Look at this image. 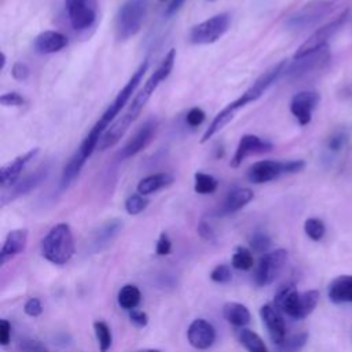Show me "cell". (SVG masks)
I'll use <instances>...</instances> for the list:
<instances>
[{"label": "cell", "mask_w": 352, "mask_h": 352, "mask_svg": "<svg viewBox=\"0 0 352 352\" xmlns=\"http://www.w3.org/2000/svg\"><path fill=\"white\" fill-rule=\"evenodd\" d=\"M148 67V60L144 59L140 66L133 72V74L131 76V78L128 80V82L122 87V89L117 94L116 99L110 103V106L107 107V110L102 114V117L98 120V122L94 125L95 129H98L100 133H104L107 126H110V122L116 118V116L120 114V111L124 109V106L128 103V100L131 99L132 94L135 92V89L138 88V85L140 84L146 70Z\"/></svg>", "instance_id": "cell-4"}, {"label": "cell", "mask_w": 352, "mask_h": 352, "mask_svg": "<svg viewBox=\"0 0 352 352\" xmlns=\"http://www.w3.org/2000/svg\"><path fill=\"white\" fill-rule=\"evenodd\" d=\"M253 191L250 188H235L231 192H228V195L224 199V204L221 206V213L228 214V213H234L239 209H242L245 205H248L252 199H253Z\"/></svg>", "instance_id": "cell-24"}, {"label": "cell", "mask_w": 352, "mask_h": 352, "mask_svg": "<svg viewBox=\"0 0 352 352\" xmlns=\"http://www.w3.org/2000/svg\"><path fill=\"white\" fill-rule=\"evenodd\" d=\"M238 340L248 352H268V348L261 337L250 329H241L238 333Z\"/></svg>", "instance_id": "cell-28"}, {"label": "cell", "mask_w": 352, "mask_h": 352, "mask_svg": "<svg viewBox=\"0 0 352 352\" xmlns=\"http://www.w3.org/2000/svg\"><path fill=\"white\" fill-rule=\"evenodd\" d=\"M158 128V120L157 118H148L144 121L138 131L133 133V136L126 142V144L120 151V158L126 160L138 153H140L143 148L147 147V144L153 140L155 132Z\"/></svg>", "instance_id": "cell-13"}, {"label": "cell", "mask_w": 352, "mask_h": 352, "mask_svg": "<svg viewBox=\"0 0 352 352\" xmlns=\"http://www.w3.org/2000/svg\"><path fill=\"white\" fill-rule=\"evenodd\" d=\"M0 103L6 107H21L26 103V99L18 92H7L0 96Z\"/></svg>", "instance_id": "cell-41"}, {"label": "cell", "mask_w": 352, "mask_h": 352, "mask_svg": "<svg viewBox=\"0 0 352 352\" xmlns=\"http://www.w3.org/2000/svg\"><path fill=\"white\" fill-rule=\"evenodd\" d=\"M232 278V272L227 264L216 265L210 272V279L216 283H227Z\"/></svg>", "instance_id": "cell-38"}, {"label": "cell", "mask_w": 352, "mask_h": 352, "mask_svg": "<svg viewBox=\"0 0 352 352\" xmlns=\"http://www.w3.org/2000/svg\"><path fill=\"white\" fill-rule=\"evenodd\" d=\"M148 205V199L144 198V195L142 194H132L126 198L125 201V210L129 214H139L142 213Z\"/></svg>", "instance_id": "cell-37"}, {"label": "cell", "mask_w": 352, "mask_h": 352, "mask_svg": "<svg viewBox=\"0 0 352 352\" xmlns=\"http://www.w3.org/2000/svg\"><path fill=\"white\" fill-rule=\"evenodd\" d=\"M348 142V135L342 131H337L336 133H333L329 140H327V147L330 151L333 153H338L340 150L344 148V146Z\"/></svg>", "instance_id": "cell-39"}, {"label": "cell", "mask_w": 352, "mask_h": 352, "mask_svg": "<svg viewBox=\"0 0 352 352\" xmlns=\"http://www.w3.org/2000/svg\"><path fill=\"white\" fill-rule=\"evenodd\" d=\"M183 3H184V0H169L168 6H166V8H165V15L169 16V15L175 14V12L182 7Z\"/></svg>", "instance_id": "cell-49"}, {"label": "cell", "mask_w": 352, "mask_h": 352, "mask_svg": "<svg viewBox=\"0 0 352 352\" xmlns=\"http://www.w3.org/2000/svg\"><path fill=\"white\" fill-rule=\"evenodd\" d=\"M94 330H95V336L99 344V348L102 352H107L111 346L113 342V337H111V330L107 326L106 322L103 320H96L94 323Z\"/></svg>", "instance_id": "cell-32"}, {"label": "cell", "mask_w": 352, "mask_h": 352, "mask_svg": "<svg viewBox=\"0 0 352 352\" xmlns=\"http://www.w3.org/2000/svg\"><path fill=\"white\" fill-rule=\"evenodd\" d=\"M287 260V252L285 249H275L264 253L254 271V283L257 286L271 285L283 270Z\"/></svg>", "instance_id": "cell-9"}, {"label": "cell", "mask_w": 352, "mask_h": 352, "mask_svg": "<svg viewBox=\"0 0 352 352\" xmlns=\"http://www.w3.org/2000/svg\"><path fill=\"white\" fill-rule=\"evenodd\" d=\"M198 234H199L201 238L205 239V241H214V239H216V235H214L213 228L210 227L209 223H206V221H204V220L198 224Z\"/></svg>", "instance_id": "cell-48"}, {"label": "cell", "mask_w": 352, "mask_h": 352, "mask_svg": "<svg viewBox=\"0 0 352 352\" xmlns=\"http://www.w3.org/2000/svg\"><path fill=\"white\" fill-rule=\"evenodd\" d=\"M282 175H286V161L263 160L254 162L248 170V179L254 184L272 182Z\"/></svg>", "instance_id": "cell-15"}, {"label": "cell", "mask_w": 352, "mask_h": 352, "mask_svg": "<svg viewBox=\"0 0 352 352\" xmlns=\"http://www.w3.org/2000/svg\"><path fill=\"white\" fill-rule=\"evenodd\" d=\"M219 182L212 175L197 172L194 175V191L198 194H213L217 190Z\"/></svg>", "instance_id": "cell-31"}, {"label": "cell", "mask_w": 352, "mask_h": 352, "mask_svg": "<svg viewBox=\"0 0 352 352\" xmlns=\"http://www.w3.org/2000/svg\"><path fill=\"white\" fill-rule=\"evenodd\" d=\"M29 74H30V69H29V66H28L26 63H23V62H16V63H14V66H12V69H11V76H12L16 81H25V80H28Z\"/></svg>", "instance_id": "cell-43"}, {"label": "cell", "mask_w": 352, "mask_h": 352, "mask_svg": "<svg viewBox=\"0 0 352 352\" xmlns=\"http://www.w3.org/2000/svg\"><path fill=\"white\" fill-rule=\"evenodd\" d=\"M320 96L315 91H301L290 100V111L300 125H308L312 120V111L316 109Z\"/></svg>", "instance_id": "cell-14"}, {"label": "cell", "mask_w": 352, "mask_h": 352, "mask_svg": "<svg viewBox=\"0 0 352 352\" xmlns=\"http://www.w3.org/2000/svg\"><path fill=\"white\" fill-rule=\"evenodd\" d=\"M304 231L312 241H320L326 232L324 224L318 217H309L304 223Z\"/></svg>", "instance_id": "cell-35"}, {"label": "cell", "mask_w": 352, "mask_h": 352, "mask_svg": "<svg viewBox=\"0 0 352 352\" xmlns=\"http://www.w3.org/2000/svg\"><path fill=\"white\" fill-rule=\"evenodd\" d=\"M172 249V242L168 236L166 232H162L157 241V246H155V252L158 256H166L170 253Z\"/></svg>", "instance_id": "cell-45"}, {"label": "cell", "mask_w": 352, "mask_h": 352, "mask_svg": "<svg viewBox=\"0 0 352 352\" xmlns=\"http://www.w3.org/2000/svg\"><path fill=\"white\" fill-rule=\"evenodd\" d=\"M173 182V177L169 173H154L150 175L144 179H142L138 183V192L142 195H148L153 194L164 187H166L168 184H170Z\"/></svg>", "instance_id": "cell-27"}, {"label": "cell", "mask_w": 352, "mask_h": 352, "mask_svg": "<svg viewBox=\"0 0 352 352\" xmlns=\"http://www.w3.org/2000/svg\"><path fill=\"white\" fill-rule=\"evenodd\" d=\"M319 297H320V294L315 289L300 293L290 318L297 319V320L307 318L316 308V305L319 302Z\"/></svg>", "instance_id": "cell-23"}, {"label": "cell", "mask_w": 352, "mask_h": 352, "mask_svg": "<svg viewBox=\"0 0 352 352\" xmlns=\"http://www.w3.org/2000/svg\"><path fill=\"white\" fill-rule=\"evenodd\" d=\"M349 15V10H344L338 16H336L333 21L327 22L326 25L320 26L319 29H316L294 52L293 59H298L302 58L311 52H315L323 47L327 45L329 38L344 25V22L346 21Z\"/></svg>", "instance_id": "cell-8"}, {"label": "cell", "mask_w": 352, "mask_h": 352, "mask_svg": "<svg viewBox=\"0 0 352 352\" xmlns=\"http://www.w3.org/2000/svg\"><path fill=\"white\" fill-rule=\"evenodd\" d=\"M188 342L197 349H208L216 341V330L212 323L205 319H195L187 330Z\"/></svg>", "instance_id": "cell-18"}, {"label": "cell", "mask_w": 352, "mask_h": 352, "mask_svg": "<svg viewBox=\"0 0 352 352\" xmlns=\"http://www.w3.org/2000/svg\"><path fill=\"white\" fill-rule=\"evenodd\" d=\"M327 296L334 304L352 302V275H340L334 278L327 287Z\"/></svg>", "instance_id": "cell-22"}, {"label": "cell", "mask_w": 352, "mask_h": 352, "mask_svg": "<svg viewBox=\"0 0 352 352\" xmlns=\"http://www.w3.org/2000/svg\"><path fill=\"white\" fill-rule=\"evenodd\" d=\"M329 59H330V51H329V47L326 45L302 58L293 59L292 65L287 69H285V74L292 80H298L312 72H316L324 67Z\"/></svg>", "instance_id": "cell-10"}, {"label": "cell", "mask_w": 352, "mask_h": 352, "mask_svg": "<svg viewBox=\"0 0 352 352\" xmlns=\"http://www.w3.org/2000/svg\"><path fill=\"white\" fill-rule=\"evenodd\" d=\"M231 264L234 268L236 270H242V271H248L253 267V256L252 252L248 248L243 246H238L232 254L231 258Z\"/></svg>", "instance_id": "cell-33"}, {"label": "cell", "mask_w": 352, "mask_h": 352, "mask_svg": "<svg viewBox=\"0 0 352 352\" xmlns=\"http://www.w3.org/2000/svg\"><path fill=\"white\" fill-rule=\"evenodd\" d=\"M285 69H286V60H280L276 65L271 66L239 98H236L234 102L228 103L223 110H220L217 116L212 120L206 131L204 132L201 138V143L208 142L213 135H216L220 129H223L234 118L235 113L241 107L246 106L250 102L257 100L279 78V76L285 73Z\"/></svg>", "instance_id": "cell-2"}, {"label": "cell", "mask_w": 352, "mask_h": 352, "mask_svg": "<svg viewBox=\"0 0 352 352\" xmlns=\"http://www.w3.org/2000/svg\"><path fill=\"white\" fill-rule=\"evenodd\" d=\"M205 121V111L201 107H192L186 116V122L190 126H198Z\"/></svg>", "instance_id": "cell-42"}, {"label": "cell", "mask_w": 352, "mask_h": 352, "mask_svg": "<svg viewBox=\"0 0 352 352\" xmlns=\"http://www.w3.org/2000/svg\"><path fill=\"white\" fill-rule=\"evenodd\" d=\"M38 153V147L30 148L29 151L18 155L16 158H14L11 162L1 166L0 169V184L3 188H7L10 186H12L14 183H16L19 180L21 173L23 172L25 166L37 155Z\"/></svg>", "instance_id": "cell-19"}, {"label": "cell", "mask_w": 352, "mask_h": 352, "mask_svg": "<svg viewBox=\"0 0 352 352\" xmlns=\"http://www.w3.org/2000/svg\"><path fill=\"white\" fill-rule=\"evenodd\" d=\"M129 319L138 327H144L148 323L147 314L144 311H140V309H136V308L129 311Z\"/></svg>", "instance_id": "cell-46"}, {"label": "cell", "mask_w": 352, "mask_h": 352, "mask_svg": "<svg viewBox=\"0 0 352 352\" xmlns=\"http://www.w3.org/2000/svg\"><path fill=\"white\" fill-rule=\"evenodd\" d=\"M333 10V3L329 0H312L302 6L298 11L290 15L286 21L287 29L302 30L316 25Z\"/></svg>", "instance_id": "cell-7"}, {"label": "cell", "mask_w": 352, "mask_h": 352, "mask_svg": "<svg viewBox=\"0 0 352 352\" xmlns=\"http://www.w3.org/2000/svg\"><path fill=\"white\" fill-rule=\"evenodd\" d=\"M175 59H176V50L172 48L164 56V59L161 60L158 67L153 72V74L147 78L143 88L135 95V98L129 103L125 113L117 121H114L109 126V129H106V132L103 133V136L99 142V148L100 150H106L109 147H113L121 140V138L125 135V132L129 129V126L139 117L140 111L143 110V107L146 106V103L148 102L151 95L155 92L158 85L169 77V74L173 69V65H175Z\"/></svg>", "instance_id": "cell-1"}, {"label": "cell", "mask_w": 352, "mask_h": 352, "mask_svg": "<svg viewBox=\"0 0 352 352\" xmlns=\"http://www.w3.org/2000/svg\"><path fill=\"white\" fill-rule=\"evenodd\" d=\"M21 352H50L47 345L34 338H25L19 344Z\"/></svg>", "instance_id": "cell-40"}, {"label": "cell", "mask_w": 352, "mask_h": 352, "mask_svg": "<svg viewBox=\"0 0 352 352\" xmlns=\"http://www.w3.org/2000/svg\"><path fill=\"white\" fill-rule=\"evenodd\" d=\"M231 16L227 12H221L210 16L209 19L192 26L188 34V40L192 44H212L216 43L230 28Z\"/></svg>", "instance_id": "cell-6"}, {"label": "cell", "mask_w": 352, "mask_h": 352, "mask_svg": "<svg viewBox=\"0 0 352 352\" xmlns=\"http://www.w3.org/2000/svg\"><path fill=\"white\" fill-rule=\"evenodd\" d=\"M307 341H308V333L302 331V333L293 334L289 338H285V341L280 345H278V348H279V352H300L305 346Z\"/></svg>", "instance_id": "cell-34"}, {"label": "cell", "mask_w": 352, "mask_h": 352, "mask_svg": "<svg viewBox=\"0 0 352 352\" xmlns=\"http://www.w3.org/2000/svg\"><path fill=\"white\" fill-rule=\"evenodd\" d=\"M11 338V323L7 319L0 320V344L8 345Z\"/></svg>", "instance_id": "cell-47"}, {"label": "cell", "mask_w": 352, "mask_h": 352, "mask_svg": "<svg viewBox=\"0 0 352 352\" xmlns=\"http://www.w3.org/2000/svg\"><path fill=\"white\" fill-rule=\"evenodd\" d=\"M88 158L80 150H77L70 157V160L67 161V164L65 165V168L62 170V176H60V187L62 188H67L77 179V176L80 175V170L84 166Z\"/></svg>", "instance_id": "cell-26"}, {"label": "cell", "mask_w": 352, "mask_h": 352, "mask_svg": "<svg viewBox=\"0 0 352 352\" xmlns=\"http://www.w3.org/2000/svg\"><path fill=\"white\" fill-rule=\"evenodd\" d=\"M136 352H161L160 349H154V348H144V349H139Z\"/></svg>", "instance_id": "cell-50"}, {"label": "cell", "mask_w": 352, "mask_h": 352, "mask_svg": "<svg viewBox=\"0 0 352 352\" xmlns=\"http://www.w3.org/2000/svg\"><path fill=\"white\" fill-rule=\"evenodd\" d=\"M74 253V239L69 224L59 223L54 226L41 241V254L50 263L66 264Z\"/></svg>", "instance_id": "cell-3"}, {"label": "cell", "mask_w": 352, "mask_h": 352, "mask_svg": "<svg viewBox=\"0 0 352 352\" xmlns=\"http://www.w3.org/2000/svg\"><path fill=\"white\" fill-rule=\"evenodd\" d=\"M272 150V143L258 138L257 135H252V133H246L241 138L236 150L234 153V157L230 162V165L232 168H238L243 160L252 154H263V153H268Z\"/></svg>", "instance_id": "cell-16"}, {"label": "cell", "mask_w": 352, "mask_h": 352, "mask_svg": "<svg viewBox=\"0 0 352 352\" xmlns=\"http://www.w3.org/2000/svg\"><path fill=\"white\" fill-rule=\"evenodd\" d=\"M249 245L256 253H267L271 246V238L264 231H256L249 239Z\"/></svg>", "instance_id": "cell-36"}, {"label": "cell", "mask_w": 352, "mask_h": 352, "mask_svg": "<svg viewBox=\"0 0 352 352\" xmlns=\"http://www.w3.org/2000/svg\"><path fill=\"white\" fill-rule=\"evenodd\" d=\"M121 227H122V223L118 219L106 221L95 234V239H94L95 245H98L100 248L102 245L109 243L118 234Z\"/></svg>", "instance_id": "cell-30"}, {"label": "cell", "mask_w": 352, "mask_h": 352, "mask_svg": "<svg viewBox=\"0 0 352 352\" xmlns=\"http://www.w3.org/2000/svg\"><path fill=\"white\" fill-rule=\"evenodd\" d=\"M146 15V3L142 0L125 1L116 15V37L117 40H128L135 36L143 23Z\"/></svg>", "instance_id": "cell-5"}, {"label": "cell", "mask_w": 352, "mask_h": 352, "mask_svg": "<svg viewBox=\"0 0 352 352\" xmlns=\"http://www.w3.org/2000/svg\"><path fill=\"white\" fill-rule=\"evenodd\" d=\"M23 311H25L26 315H29V316H32V318H36V316L41 315V312H43V305H41V302H40L38 298L32 297V298H29V300L25 302Z\"/></svg>", "instance_id": "cell-44"}, {"label": "cell", "mask_w": 352, "mask_h": 352, "mask_svg": "<svg viewBox=\"0 0 352 352\" xmlns=\"http://www.w3.org/2000/svg\"><path fill=\"white\" fill-rule=\"evenodd\" d=\"M26 242H28L26 228H18V230L10 231L4 239V243L0 252L1 264H6L14 256L19 254L26 248Z\"/></svg>", "instance_id": "cell-21"}, {"label": "cell", "mask_w": 352, "mask_h": 352, "mask_svg": "<svg viewBox=\"0 0 352 352\" xmlns=\"http://www.w3.org/2000/svg\"><path fill=\"white\" fill-rule=\"evenodd\" d=\"M66 11L76 30L89 29L98 16V0H66Z\"/></svg>", "instance_id": "cell-11"}, {"label": "cell", "mask_w": 352, "mask_h": 352, "mask_svg": "<svg viewBox=\"0 0 352 352\" xmlns=\"http://www.w3.org/2000/svg\"><path fill=\"white\" fill-rule=\"evenodd\" d=\"M260 316L274 344L280 345L286 338V324L280 311L274 304H265L260 308Z\"/></svg>", "instance_id": "cell-17"}, {"label": "cell", "mask_w": 352, "mask_h": 352, "mask_svg": "<svg viewBox=\"0 0 352 352\" xmlns=\"http://www.w3.org/2000/svg\"><path fill=\"white\" fill-rule=\"evenodd\" d=\"M50 173V166L47 164L38 166L34 172H32L30 175L19 179L16 183H14L12 186L7 187V190L1 194V205H7L8 202L30 192L32 190L37 188L48 176Z\"/></svg>", "instance_id": "cell-12"}, {"label": "cell", "mask_w": 352, "mask_h": 352, "mask_svg": "<svg viewBox=\"0 0 352 352\" xmlns=\"http://www.w3.org/2000/svg\"><path fill=\"white\" fill-rule=\"evenodd\" d=\"M223 315L230 324L234 327L243 329L250 322V312L249 309L241 302H227L223 307Z\"/></svg>", "instance_id": "cell-25"}, {"label": "cell", "mask_w": 352, "mask_h": 352, "mask_svg": "<svg viewBox=\"0 0 352 352\" xmlns=\"http://www.w3.org/2000/svg\"><path fill=\"white\" fill-rule=\"evenodd\" d=\"M160 1H168V0H160Z\"/></svg>", "instance_id": "cell-51"}, {"label": "cell", "mask_w": 352, "mask_h": 352, "mask_svg": "<svg viewBox=\"0 0 352 352\" xmlns=\"http://www.w3.org/2000/svg\"><path fill=\"white\" fill-rule=\"evenodd\" d=\"M67 45V37L60 33V32H55V30H45L41 32L33 43L34 51L37 54L41 55H47V54H55L59 52L60 50H63Z\"/></svg>", "instance_id": "cell-20"}, {"label": "cell", "mask_w": 352, "mask_h": 352, "mask_svg": "<svg viewBox=\"0 0 352 352\" xmlns=\"http://www.w3.org/2000/svg\"><path fill=\"white\" fill-rule=\"evenodd\" d=\"M140 298H142L140 290L135 285H125L118 292V298L117 300H118V305L121 308L132 311L139 305Z\"/></svg>", "instance_id": "cell-29"}]
</instances>
